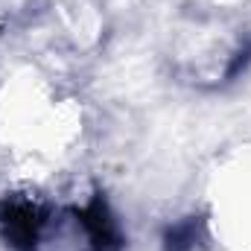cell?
<instances>
[{
	"label": "cell",
	"mask_w": 251,
	"mask_h": 251,
	"mask_svg": "<svg viewBox=\"0 0 251 251\" xmlns=\"http://www.w3.org/2000/svg\"><path fill=\"white\" fill-rule=\"evenodd\" d=\"M0 237L15 251H120L123 234L105 204L91 199L88 204L47 207L24 196L0 201Z\"/></svg>",
	"instance_id": "obj_1"
}]
</instances>
